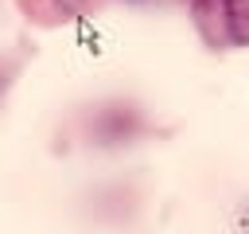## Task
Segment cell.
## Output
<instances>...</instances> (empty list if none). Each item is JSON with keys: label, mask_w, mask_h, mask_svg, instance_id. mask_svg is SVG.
Segmentation results:
<instances>
[{"label": "cell", "mask_w": 249, "mask_h": 234, "mask_svg": "<svg viewBox=\"0 0 249 234\" xmlns=\"http://www.w3.org/2000/svg\"><path fill=\"white\" fill-rule=\"evenodd\" d=\"M12 74H16V62H0V98H4V90L12 86Z\"/></svg>", "instance_id": "3957f363"}, {"label": "cell", "mask_w": 249, "mask_h": 234, "mask_svg": "<svg viewBox=\"0 0 249 234\" xmlns=\"http://www.w3.org/2000/svg\"><path fill=\"white\" fill-rule=\"evenodd\" d=\"M198 4H206V0H198Z\"/></svg>", "instance_id": "277c9868"}, {"label": "cell", "mask_w": 249, "mask_h": 234, "mask_svg": "<svg viewBox=\"0 0 249 234\" xmlns=\"http://www.w3.org/2000/svg\"><path fill=\"white\" fill-rule=\"evenodd\" d=\"M136 129H140V117H136L132 105H109V109H101L97 121H93L97 144H124V140L136 136Z\"/></svg>", "instance_id": "6da1fadb"}, {"label": "cell", "mask_w": 249, "mask_h": 234, "mask_svg": "<svg viewBox=\"0 0 249 234\" xmlns=\"http://www.w3.org/2000/svg\"><path fill=\"white\" fill-rule=\"evenodd\" d=\"M222 23H226V39L233 47H245L249 39V0H222Z\"/></svg>", "instance_id": "7a4b0ae2"}]
</instances>
